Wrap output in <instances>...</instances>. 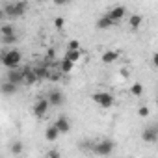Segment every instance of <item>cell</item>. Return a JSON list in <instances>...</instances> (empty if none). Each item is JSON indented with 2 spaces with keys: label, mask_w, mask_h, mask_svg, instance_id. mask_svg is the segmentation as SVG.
<instances>
[{
  "label": "cell",
  "mask_w": 158,
  "mask_h": 158,
  "mask_svg": "<svg viewBox=\"0 0 158 158\" xmlns=\"http://www.w3.org/2000/svg\"><path fill=\"white\" fill-rule=\"evenodd\" d=\"M54 127H56V130L60 132V134H67L69 130H71V121L65 117V115H61V117H58L54 123H52Z\"/></svg>",
  "instance_id": "9c48e42d"
},
{
  "label": "cell",
  "mask_w": 158,
  "mask_h": 158,
  "mask_svg": "<svg viewBox=\"0 0 158 158\" xmlns=\"http://www.w3.org/2000/svg\"><path fill=\"white\" fill-rule=\"evenodd\" d=\"M47 102H48V106H61V104L65 102V97H63V93H61V91L54 89V91H50V93H48Z\"/></svg>",
  "instance_id": "ba28073f"
},
{
  "label": "cell",
  "mask_w": 158,
  "mask_h": 158,
  "mask_svg": "<svg viewBox=\"0 0 158 158\" xmlns=\"http://www.w3.org/2000/svg\"><path fill=\"white\" fill-rule=\"evenodd\" d=\"M114 26V23L106 17V15H102L99 21H97V30H108V28H112Z\"/></svg>",
  "instance_id": "e0dca14e"
},
{
  "label": "cell",
  "mask_w": 158,
  "mask_h": 158,
  "mask_svg": "<svg viewBox=\"0 0 158 158\" xmlns=\"http://www.w3.org/2000/svg\"><path fill=\"white\" fill-rule=\"evenodd\" d=\"M6 19V13H4V10H2V6H0V21H4Z\"/></svg>",
  "instance_id": "4316f807"
},
{
  "label": "cell",
  "mask_w": 158,
  "mask_h": 158,
  "mask_svg": "<svg viewBox=\"0 0 158 158\" xmlns=\"http://www.w3.org/2000/svg\"><path fill=\"white\" fill-rule=\"evenodd\" d=\"M91 99H93V102H95L97 106H101V108H112V106L115 104V97H114L112 93H108V91H97V93L91 95Z\"/></svg>",
  "instance_id": "3957f363"
},
{
  "label": "cell",
  "mask_w": 158,
  "mask_h": 158,
  "mask_svg": "<svg viewBox=\"0 0 158 158\" xmlns=\"http://www.w3.org/2000/svg\"><path fill=\"white\" fill-rule=\"evenodd\" d=\"M32 112H34V115H35L37 119H43V117L47 115V112H48V102H47V99H37L35 104H34V108H32Z\"/></svg>",
  "instance_id": "5b68a950"
},
{
  "label": "cell",
  "mask_w": 158,
  "mask_h": 158,
  "mask_svg": "<svg viewBox=\"0 0 158 158\" xmlns=\"http://www.w3.org/2000/svg\"><path fill=\"white\" fill-rule=\"evenodd\" d=\"M23 82H24V84H34V82H37V76H35L34 69H30V67H24V69H23Z\"/></svg>",
  "instance_id": "8fae6325"
},
{
  "label": "cell",
  "mask_w": 158,
  "mask_h": 158,
  "mask_svg": "<svg viewBox=\"0 0 158 158\" xmlns=\"http://www.w3.org/2000/svg\"><path fill=\"white\" fill-rule=\"evenodd\" d=\"M13 34H15V28H13V24H11V23H6V24L0 26V35H2V37L13 35Z\"/></svg>",
  "instance_id": "ac0fdd59"
},
{
  "label": "cell",
  "mask_w": 158,
  "mask_h": 158,
  "mask_svg": "<svg viewBox=\"0 0 158 158\" xmlns=\"http://www.w3.org/2000/svg\"><path fill=\"white\" fill-rule=\"evenodd\" d=\"M125 15H127V8H125V6H115V8H112V10L106 13V17H108L114 24H115V23H119Z\"/></svg>",
  "instance_id": "52a82bcc"
},
{
  "label": "cell",
  "mask_w": 158,
  "mask_h": 158,
  "mask_svg": "<svg viewBox=\"0 0 158 158\" xmlns=\"http://www.w3.org/2000/svg\"><path fill=\"white\" fill-rule=\"evenodd\" d=\"M114 147H115V143H114L112 139H101V141L95 143L93 152H95L97 156H108V154H112Z\"/></svg>",
  "instance_id": "277c9868"
},
{
  "label": "cell",
  "mask_w": 158,
  "mask_h": 158,
  "mask_svg": "<svg viewBox=\"0 0 158 158\" xmlns=\"http://www.w3.org/2000/svg\"><path fill=\"white\" fill-rule=\"evenodd\" d=\"M117 58H119V52H115V50H106V52L102 54V58H101V60H102V63H106V65H108V63H114Z\"/></svg>",
  "instance_id": "2e32d148"
},
{
  "label": "cell",
  "mask_w": 158,
  "mask_h": 158,
  "mask_svg": "<svg viewBox=\"0 0 158 158\" xmlns=\"http://www.w3.org/2000/svg\"><path fill=\"white\" fill-rule=\"evenodd\" d=\"M58 138H60V132L56 130V127H54V125L47 127V130H45V139H47V141H56Z\"/></svg>",
  "instance_id": "9a60e30c"
},
{
  "label": "cell",
  "mask_w": 158,
  "mask_h": 158,
  "mask_svg": "<svg viewBox=\"0 0 158 158\" xmlns=\"http://www.w3.org/2000/svg\"><path fill=\"white\" fill-rule=\"evenodd\" d=\"M2 43L4 45H13V43H17V35L13 34V35H8V37H2Z\"/></svg>",
  "instance_id": "cb8c5ba5"
},
{
  "label": "cell",
  "mask_w": 158,
  "mask_h": 158,
  "mask_svg": "<svg viewBox=\"0 0 158 158\" xmlns=\"http://www.w3.org/2000/svg\"><path fill=\"white\" fill-rule=\"evenodd\" d=\"M128 158H134V156H128Z\"/></svg>",
  "instance_id": "83f0119b"
},
{
  "label": "cell",
  "mask_w": 158,
  "mask_h": 158,
  "mask_svg": "<svg viewBox=\"0 0 158 158\" xmlns=\"http://www.w3.org/2000/svg\"><path fill=\"white\" fill-rule=\"evenodd\" d=\"M4 13H6V19H19L26 13L28 10V4L26 2H8L2 6Z\"/></svg>",
  "instance_id": "7a4b0ae2"
},
{
  "label": "cell",
  "mask_w": 158,
  "mask_h": 158,
  "mask_svg": "<svg viewBox=\"0 0 158 158\" xmlns=\"http://www.w3.org/2000/svg\"><path fill=\"white\" fill-rule=\"evenodd\" d=\"M0 93H2V95H15L17 93V86H13L11 82L4 80L2 84H0Z\"/></svg>",
  "instance_id": "7c38bea8"
},
{
  "label": "cell",
  "mask_w": 158,
  "mask_h": 158,
  "mask_svg": "<svg viewBox=\"0 0 158 158\" xmlns=\"http://www.w3.org/2000/svg\"><path fill=\"white\" fill-rule=\"evenodd\" d=\"M67 50H80V43H78L76 39H71L69 45H67Z\"/></svg>",
  "instance_id": "7402d4cb"
},
{
  "label": "cell",
  "mask_w": 158,
  "mask_h": 158,
  "mask_svg": "<svg viewBox=\"0 0 158 158\" xmlns=\"http://www.w3.org/2000/svg\"><path fill=\"white\" fill-rule=\"evenodd\" d=\"M6 80L8 82H11L13 86H21V84H24L23 82V71H19V69H11V71H8V76H6Z\"/></svg>",
  "instance_id": "30bf717a"
},
{
  "label": "cell",
  "mask_w": 158,
  "mask_h": 158,
  "mask_svg": "<svg viewBox=\"0 0 158 158\" xmlns=\"http://www.w3.org/2000/svg\"><path fill=\"white\" fill-rule=\"evenodd\" d=\"M138 114H139V117H149V108H147V106H141V108L138 110Z\"/></svg>",
  "instance_id": "d4e9b609"
},
{
  "label": "cell",
  "mask_w": 158,
  "mask_h": 158,
  "mask_svg": "<svg viewBox=\"0 0 158 158\" xmlns=\"http://www.w3.org/2000/svg\"><path fill=\"white\" fill-rule=\"evenodd\" d=\"M0 61H2L4 67H8V69L11 71V69H17V67L21 65L23 54H21V50H17V48H8L6 52L0 54Z\"/></svg>",
  "instance_id": "6da1fadb"
},
{
  "label": "cell",
  "mask_w": 158,
  "mask_h": 158,
  "mask_svg": "<svg viewBox=\"0 0 158 158\" xmlns=\"http://www.w3.org/2000/svg\"><path fill=\"white\" fill-rule=\"evenodd\" d=\"M71 71H73V63L67 61V60H61V61H60V73H61V74H67V73H71Z\"/></svg>",
  "instance_id": "ffe728a7"
},
{
  "label": "cell",
  "mask_w": 158,
  "mask_h": 158,
  "mask_svg": "<svg viewBox=\"0 0 158 158\" xmlns=\"http://www.w3.org/2000/svg\"><path fill=\"white\" fill-rule=\"evenodd\" d=\"M54 26H56V30H63V26H65L63 17H56V19H54Z\"/></svg>",
  "instance_id": "603a6c76"
},
{
  "label": "cell",
  "mask_w": 158,
  "mask_h": 158,
  "mask_svg": "<svg viewBox=\"0 0 158 158\" xmlns=\"http://www.w3.org/2000/svg\"><path fill=\"white\" fill-rule=\"evenodd\" d=\"M141 24H143V17H141V15L134 13V15H130V17H128V26H130L132 30H138Z\"/></svg>",
  "instance_id": "5bb4252c"
},
{
  "label": "cell",
  "mask_w": 158,
  "mask_h": 158,
  "mask_svg": "<svg viewBox=\"0 0 158 158\" xmlns=\"http://www.w3.org/2000/svg\"><path fill=\"white\" fill-rule=\"evenodd\" d=\"M130 93H132L134 97H141V95H143V84H139V82L132 84V86H130Z\"/></svg>",
  "instance_id": "44dd1931"
},
{
  "label": "cell",
  "mask_w": 158,
  "mask_h": 158,
  "mask_svg": "<svg viewBox=\"0 0 158 158\" xmlns=\"http://www.w3.org/2000/svg\"><path fill=\"white\" fill-rule=\"evenodd\" d=\"M48 158H61V154H60L58 151H50V152H48Z\"/></svg>",
  "instance_id": "484cf974"
},
{
  "label": "cell",
  "mask_w": 158,
  "mask_h": 158,
  "mask_svg": "<svg viewBox=\"0 0 158 158\" xmlns=\"http://www.w3.org/2000/svg\"><path fill=\"white\" fill-rule=\"evenodd\" d=\"M141 139H143L145 143H156V139H158V128H156V125H151V127L143 128Z\"/></svg>",
  "instance_id": "8992f818"
},
{
  "label": "cell",
  "mask_w": 158,
  "mask_h": 158,
  "mask_svg": "<svg viewBox=\"0 0 158 158\" xmlns=\"http://www.w3.org/2000/svg\"><path fill=\"white\" fill-rule=\"evenodd\" d=\"M10 151H11L13 154H21V152L24 151V143H23L21 139H15V141L10 145Z\"/></svg>",
  "instance_id": "d6986e66"
},
{
  "label": "cell",
  "mask_w": 158,
  "mask_h": 158,
  "mask_svg": "<svg viewBox=\"0 0 158 158\" xmlns=\"http://www.w3.org/2000/svg\"><path fill=\"white\" fill-rule=\"evenodd\" d=\"M80 58H82V50H67L63 60H67V61H71L74 65L76 61H80Z\"/></svg>",
  "instance_id": "4fadbf2b"
}]
</instances>
